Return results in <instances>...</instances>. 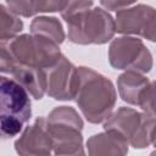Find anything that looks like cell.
Returning <instances> with one entry per match:
<instances>
[{"mask_svg": "<svg viewBox=\"0 0 156 156\" xmlns=\"http://www.w3.org/2000/svg\"><path fill=\"white\" fill-rule=\"evenodd\" d=\"M116 98L117 94L110 79L89 67H78V85L74 99L89 122H104L111 115Z\"/></svg>", "mask_w": 156, "mask_h": 156, "instance_id": "obj_1", "label": "cell"}, {"mask_svg": "<svg viewBox=\"0 0 156 156\" xmlns=\"http://www.w3.org/2000/svg\"><path fill=\"white\" fill-rule=\"evenodd\" d=\"M30 116L28 91L13 78L0 76V140L20 134Z\"/></svg>", "mask_w": 156, "mask_h": 156, "instance_id": "obj_2", "label": "cell"}, {"mask_svg": "<svg viewBox=\"0 0 156 156\" xmlns=\"http://www.w3.org/2000/svg\"><path fill=\"white\" fill-rule=\"evenodd\" d=\"M46 121L55 155H83V121L77 111L68 106L54 108Z\"/></svg>", "mask_w": 156, "mask_h": 156, "instance_id": "obj_3", "label": "cell"}, {"mask_svg": "<svg viewBox=\"0 0 156 156\" xmlns=\"http://www.w3.org/2000/svg\"><path fill=\"white\" fill-rule=\"evenodd\" d=\"M105 130L121 134L135 149H144L155 143V113L138 112L129 107H119L106 118Z\"/></svg>", "mask_w": 156, "mask_h": 156, "instance_id": "obj_4", "label": "cell"}, {"mask_svg": "<svg viewBox=\"0 0 156 156\" xmlns=\"http://www.w3.org/2000/svg\"><path fill=\"white\" fill-rule=\"evenodd\" d=\"M68 39L74 44H105L112 39L116 29L110 13L100 7L88 9L66 20Z\"/></svg>", "mask_w": 156, "mask_h": 156, "instance_id": "obj_5", "label": "cell"}, {"mask_svg": "<svg viewBox=\"0 0 156 156\" xmlns=\"http://www.w3.org/2000/svg\"><path fill=\"white\" fill-rule=\"evenodd\" d=\"M6 45L17 63L41 69L55 65L62 55L58 44L38 34L15 37Z\"/></svg>", "mask_w": 156, "mask_h": 156, "instance_id": "obj_6", "label": "cell"}, {"mask_svg": "<svg viewBox=\"0 0 156 156\" xmlns=\"http://www.w3.org/2000/svg\"><path fill=\"white\" fill-rule=\"evenodd\" d=\"M108 61L113 68L146 73L152 68V55L140 39L121 37L108 49Z\"/></svg>", "mask_w": 156, "mask_h": 156, "instance_id": "obj_7", "label": "cell"}, {"mask_svg": "<svg viewBox=\"0 0 156 156\" xmlns=\"http://www.w3.org/2000/svg\"><path fill=\"white\" fill-rule=\"evenodd\" d=\"M123 101L139 106L144 112L155 113V84L136 71H127L117 80Z\"/></svg>", "mask_w": 156, "mask_h": 156, "instance_id": "obj_8", "label": "cell"}, {"mask_svg": "<svg viewBox=\"0 0 156 156\" xmlns=\"http://www.w3.org/2000/svg\"><path fill=\"white\" fill-rule=\"evenodd\" d=\"M155 10L147 5H136L130 9L118 10L115 29L122 34H136L150 41L156 37Z\"/></svg>", "mask_w": 156, "mask_h": 156, "instance_id": "obj_9", "label": "cell"}, {"mask_svg": "<svg viewBox=\"0 0 156 156\" xmlns=\"http://www.w3.org/2000/svg\"><path fill=\"white\" fill-rule=\"evenodd\" d=\"M46 71V93L55 100H72L78 85V68L63 55Z\"/></svg>", "mask_w": 156, "mask_h": 156, "instance_id": "obj_10", "label": "cell"}, {"mask_svg": "<svg viewBox=\"0 0 156 156\" xmlns=\"http://www.w3.org/2000/svg\"><path fill=\"white\" fill-rule=\"evenodd\" d=\"M15 149L20 155H50L52 150L51 138L46 129V121L39 117L27 127L22 135L16 140Z\"/></svg>", "mask_w": 156, "mask_h": 156, "instance_id": "obj_11", "label": "cell"}, {"mask_svg": "<svg viewBox=\"0 0 156 156\" xmlns=\"http://www.w3.org/2000/svg\"><path fill=\"white\" fill-rule=\"evenodd\" d=\"M15 80H17L34 99H41L46 93V71L37 67L16 63L11 72Z\"/></svg>", "mask_w": 156, "mask_h": 156, "instance_id": "obj_12", "label": "cell"}, {"mask_svg": "<svg viewBox=\"0 0 156 156\" xmlns=\"http://www.w3.org/2000/svg\"><path fill=\"white\" fill-rule=\"evenodd\" d=\"M87 146L90 155H126L128 152L127 140L113 130L93 135Z\"/></svg>", "mask_w": 156, "mask_h": 156, "instance_id": "obj_13", "label": "cell"}, {"mask_svg": "<svg viewBox=\"0 0 156 156\" xmlns=\"http://www.w3.org/2000/svg\"><path fill=\"white\" fill-rule=\"evenodd\" d=\"M6 2L15 15L30 17L40 12L61 11L66 0H6Z\"/></svg>", "mask_w": 156, "mask_h": 156, "instance_id": "obj_14", "label": "cell"}, {"mask_svg": "<svg viewBox=\"0 0 156 156\" xmlns=\"http://www.w3.org/2000/svg\"><path fill=\"white\" fill-rule=\"evenodd\" d=\"M32 34L45 37L56 44H61L65 40V32L60 21L55 17H37L30 24Z\"/></svg>", "mask_w": 156, "mask_h": 156, "instance_id": "obj_15", "label": "cell"}, {"mask_svg": "<svg viewBox=\"0 0 156 156\" xmlns=\"http://www.w3.org/2000/svg\"><path fill=\"white\" fill-rule=\"evenodd\" d=\"M23 28V22L10 9L0 5V40L16 37Z\"/></svg>", "mask_w": 156, "mask_h": 156, "instance_id": "obj_16", "label": "cell"}, {"mask_svg": "<svg viewBox=\"0 0 156 156\" xmlns=\"http://www.w3.org/2000/svg\"><path fill=\"white\" fill-rule=\"evenodd\" d=\"M91 5L93 0H66V4L61 10V16L66 21L67 18L74 16L76 13L90 9Z\"/></svg>", "mask_w": 156, "mask_h": 156, "instance_id": "obj_17", "label": "cell"}, {"mask_svg": "<svg viewBox=\"0 0 156 156\" xmlns=\"http://www.w3.org/2000/svg\"><path fill=\"white\" fill-rule=\"evenodd\" d=\"M16 63L17 62L12 57V55L6 45V41L0 43V73H10L11 74Z\"/></svg>", "mask_w": 156, "mask_h": 156, "instance_id": "obj_18", "label": "cell"}, {"mask_svg": "<svg viewBox=\"0 0 156 156\" xmlns=\"http://www.w3.org/2000/svg\"><path fill=\"white\" fill-rule=\"evenodd\" d=\"M102 6L107 10H122L134 4L136 0H100Z\"/></svg>", "mask_w": 156, "mask_h": 156, "instance_id": "obj_19", "label": "cell"}]
</instances>
